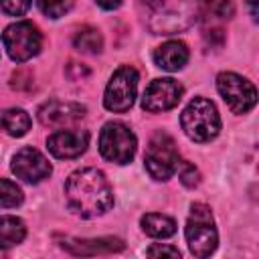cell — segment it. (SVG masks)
Returning a JSON list of instances; mask_svg holds the SVG:
<instances>
[{"label":"cell","instance_id":"6da1fadb","mask_svg":"<svg viewBox=\"0 0 259 259\" xmlns=\"http://www.w3.org/2000/svg\"><path fill=\"white\" fill-rule=\"evenodd\" d=\"M65 198L71 212L81 219L99 217L113 206L111 186L97 168L75 170L65 182Z\"/></svg>","mask_w":259,"mask_h":259},{"label":"cell","instance_id":"7a4b0ae2","mask_svg":"<svg viewBox=\"0 0 259 259\" xmlns=\"http://www.w3.org/2000/svg\"><path fill=\"white\" fill-rule=\"evenodd\" d=\"M140 6L154 34H174L196 20V4L192 0H140Z\"/></svg>","mask_w":259,"mask_h":259},{"label":"cell","instance_id":"3957f363","mask_svg":"<svg viewBox=\"0 0 259 259\" xmlns=\"http://www.w3.org/2000/svg\"><path fill=\"white\" fill-rule=\"evenodd\" d=\"M184 134L194 142H210L221 130V117L214 103L206 97H194L180 115Z\"/></svg>","mask_w":259,"mask_h":259},{"label":"cell","instance_id":"277c9868","mask_svg":"<svg viewBox=\"0 0 259 259\" xmlns=\"http://www.w3.org/2000/svg\"><path fill=\"white\" fill-rule=\"evenodd\" d=\"M184 235H186L188 249L194 257H208L217 249L219 235H217L212 212L206 204L194 202L190 206V214H188V221H186Z\"/></svg>","mask_w":259,"mask_h":259},{"label":"cell","instance_id":"5b68a950","mask_svg":"<svg viewBox=\"0 0 259 259\" xmlns=\"http://www.w3.org/2000/svg\"><path fill=\"white\" fill-rule=\"evenodd\" d=\"M178 162H180V156L172 136H168L166 132H156L150 138L144 154V164L148 174L154 180H168L176 172Z\"/></svg>","mask_w":259,"mask_h":259},{"label":"cell","instance_id":"8992f818","mask_svg":"<svg viewBox=\"0 0 259 259\" xmlns=\"http://www.w3.org/2000/svg\"><path fill=\"white\" fill-rule=\"evenodd\" d=\"M136 148L138 140L127 125L119 121H109L103 125L99 134V152L107 162L130 164L136 156Z\"/></svg>","mask_w":259,"mask_h":259},{"label":"cell","instance_id":"52a82bcc","mask_svg":"<svg viewBox=\"0 0 259 259\" xmlns=\"http://www.w3.org/2000/svg\"><path fill=\"white\" fill-rule=\"evenodd\" d=\"M2 45L14 63H24L40 53L42 36L32 22L20 20V22H14L4 28Z\"/></svg>","mask_w":259,"mask_h":259},{"label":"cell","instance_id":"ba28073f","mask_svg":"<svg viewBox=\"0 0 259 259\" xmlns=\"http://www.w3.org/2000/svg\"><path fill=\"white\" fill-rule=\"evenodd\" d=\"M136 91H138V71L130 65L119 67L111 75V79L105 87V95H103L105 109H109L113 113L127 111L134 105Z\"/></svg>","mask_w":259,"mask_h":259},{"label":"cell","instance_id":"9c48e42d","mask_svg":"<svg viewBox=\"0 0 259 259\" xmlns=\"http://www.w3.org/2000/svg\"><path fill=\"white\" fill-rule=\"evenodd\" d=\"M217 89L233 113H247L257 101L255 85L231 71H225L217 77Z\"/></svg>","mask_w":259,"mask_h":259},{"label":"cell","instance_id":"30bf717a","mask_svg":"<svg viewBox=\"0 0 259 259\" xmlns=\"http://www.w3.org/2000/svg\"><path fill=\"white\" fill-rule=\"evenodd\" d=\"M10 168L16 174V178H20L24 182H30V184L42 182L53 172L51 162L38 150H34V148H22V150H18L14 154V158H12Z\"/></svg>","mask_w":259,"mask_h":259},{"label":"cell","instance_id":"8fae6325","mask_svg":"<svg viewBox=\"0 0 259 259\" xmlns=\"http://www.w3.org/2000/svg\"><path fill=\"white\" fill-rule=\"evenodd\" d=\"M182 97V85L174 79H154L142 97V107L146 111L158 113V111H166L172 109L174 105H178Z\"/></svg>","mask_w":259,"mask_h":259},{"label":"cell","instance_id":"7c38bea8","mask_svg":"<svg viewBox=\"0 0 259 259\" xmlns=\"http://www.w3.org/2000/svg\"><path fill=\"white\" fill-rule=\"evenodd\" d=\"M85 117V107L75 101H47L38 107V121L45 127H65L81 121Z\"/></svg>","mask_w":259,"mask_h":259},{"label":"cell","instance_id":"4fadbf2b","mask_svg":"<svg viewBox=\"0 0 259 259\" xmlns=\"http://www.w3.org/2000/svg\"><path fill=\"white\" fill-rule=\"evenodd\" d=\"M89 146L87 130H59L47 140V148L55 158L71 160L81 156Z\"/></svg>","mask_w":259,"mask_h":259},{"label":"cell","instance_id":"5bb4252c","mask_svg":"<svg viewBox=\"0 0 259 259\" xmlns=\"http://www.w3.org/2000/svg\"><path fill=\"white\" fill-rule=\"evenodd\" d=\"M61 247L71 255H99L115 253L123 249V241L117 237H99V239H65Z\"/></svg>","mask_w":259,"mask_h":259},{"label":"cell","instance_id":"9a60e30c","mask_svg":"<svg viewBox=\"0 0 259 259\" xmlns=\"http://www.w3.org/2000/svg\"><path fill=\"white\" fill-rule=\"evenodd\" d=\"M188 61V49L180 40H168L154 51V63L164 71H178Z\"/></svg>","mask_w":259,"mask_h":259},{"label":"cell","instance_id":"2e32d148","mask_svg":"<svg viewBox=\"0 0 259 259\" xmlns=\"http://www.w3.org/2000/svg\"><path fill=\"white\" fill-rule=\"evenodd\" d=\"M235 14L233 0H202L196 4V18L202 22H221L229 20Z\"/></svg>","mask_w":259,"mask_h":259},{"label":"cell","instance_id":"e0dca14e","mask_svg":"<svg viewBox=\"0 0 259 259\" xmlns=\"http://www.w3.org/2000/svg\"><path fill=\"white\" fill-rule=\"evenodd\" d=\"M140 225H142V231L150 237H156V239H166V237H172L176 233V221L172 217H166V214H158V212H148L140 219Z\"/></svg>","mask_w":259,"mask_h":259},{"label":"cell","instance_id":"ac0fdd59","mask_svg":"<svg viewBox=\"0 0 259 259\" xmlns=\"http://www.w3.org/2000/svg\"><path fill=\"white\" fill-rule=\"evenodd\" d=\"M0 127L12 138H22L30 130V117L24 109L10 107L0 111Z\"/></svg>","mask_w":259,"mask_h":259},{"label":"cell","instance_id":"d6986e66","mask_svg":"<svg viewBox=\"0 0 259 259\" xmlns=\"http://www.w3.org/2000/svg\"><path fill=\"white\" fill-rule=\"evenodd\" d=\"M26 237V227L18 217H0V249H10Z\"/></svg>","mask_w":259,"mask_h":259},{"label":"cell","instance_id":"ffe728a7","mask_svg":"<svg viewBox=\"0 0 259 259\" xmlns=\"http://www.w3.org/2000/svg\"><path fill=\"white\" fill-rule=\"evenodd\" d=\"M73 47L79 51V53H85V55H97L101 53L103 49V36L97 28H91V26H85L81 28L75 36H73Z\"/></svg>","mask_w":259,"mask_h":259},{"label":"cell","instance_id":"44dd1931","mask_svg":"<svg viewBox=\"0 0 259 259\" xmlns=\"http://www.w3.org/2000/svg\"><path fill=\"white\" fill-rule=\"evenodd\" d=\"M22 198L24 194L14 182L0 178V208H14L22 202Z\"/></svg>","mask_w":259,"mask_h":259},{"label":"cell","instance_id":"7402d4cb","mask_svg":"<svg viewBox=\"0 0 259 259\" xmlns=\"http://www.w3.org/2000/svg\"><path fill=\"white\" fill-rule=\"evenodd\" d=\"M73 2H75V0H36L40 12L47 14V16H51V18H61V16H65V14L71 10Z\"/></svg>","mask_w":259,"mask_h":259},{"label":"cell","instance_id":"603a6c76","mask_svg":"<svg viewBox=\"0 0 259 259\" xmlns=\"http://www.w3.org/2000/svg\"><path fill=\"white\" fill-rule=\"evenodd\" d=\"M178 176H180V182L186 186V188H194L200 184V172L194 168V164L190 162H178Z\"/></svg>","mask_w":259,"mask_h":259},{"label":"cell","instance_id":"cb8c5ba5","mask_svg":"<svg viewBox=\"0 0 259 259\" xmlns=\"http://www.w3.org/2000/svg\"><path fill=\"white\" fill-rule=\"evenodd\" d=\"M0 8L8 16H22L30 8V0H0Z\"/></svg>","mask_w":259,"mask_h":259},{"label":"cell","instance_id":"d4e9b609","mask_svg":"<svg viewBox=\"0 0 259 259\" xmlns=\"http://www.w3.org/2000/svg\"><path fill=\"white\" fill-rule=\"evenodd\" d=\"M150 257H160V255H170V257H180V251L176 249V247H168V245H160V243H156V245H152L148 251H146Z\"/></svg>","mask_w":259,"mask_h":259},{"label":"cell","instance_id":"484cf974","mask_svg":"<svg viewBox=\"0 0 259 259\" xmlns=\"http://www.w3.org/2000/svg\"><path fill=\"white\" fill-rule=\"evenodd\" d=\"M204 40H206L208 45H217V47H221L223 40H225V34H223L221 28H206V30H204Z\"/></svg>","mask_w":259,"mask_h":259},{"label":"cell","instance_id":"4316f807","mask_svg":"<svg viewBox=\"0 0 259 259\" xmlns=\"http://www.w3.org/2000/svg\"><path fill=\"white\" fill-rule=\"evenodd\" d=\"M101 8H105V10H113V8H117L119 4H121V0H95Z\"/></svg>","mask_w":259,"mask_h":259},{"label":"cell","instance_id":"83f0119b","mask_svg":"<svg viewBox=\"0 0 259 259\" xmlns=\"http://www.w3.org/2000/svg\"><path fill=\"white\" fill-rule=\"evenodd\" d=\"M249 10H251V18L257 22V0H249Z\"/></svg>","mask_w":259,"mask_h":259}]
</instances>
